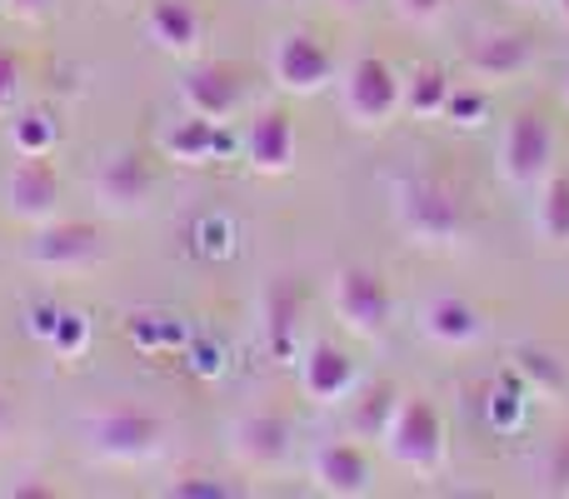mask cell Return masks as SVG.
Here are the masks:
<instances>
[{
	"instance_id": "9",
	"label": "cell",
	"mask_w": 569,
	"mask_h": 499,
	"mask_svg": "<svg viewBox=\"0 0 569 499\" xmlns=\"http://www.w3.org/2000/svg\"><path fill=\"white\" fill-rule=\"evenodd\" d=\"M100 250H106V240L90 220H50V226H36L26 255L40 270H86L100 260Z\"/></svg>"
},
{
	"instance_id": "18",
	"label": "cell",
	"mask_w": 569,
	"mask_h": 499,
	"mask_svg": "<svg viewBox=\"0 0 569 499\" xmlns=\"http://www.w3.org/2000/svg\"><path fill=\"white\" fill-rule=\"evenodd\" d=\"M236 450L246 455L250 465H276L290 455V425L280 420V415H246V420L236 425Z\"/></svg>"
},
{
	"instance_id": "3",
	"label": "cell",
	"mask_w": 569,
	"mask_h": 499,
	"mask_svg": "<svg viewBox=\"0 0 569 499\" xmlns=\"http://www.w3.org/2000/svg\"><path fill=\"white\" fill-rule=\"evenodd\" d=\"M385 445L390 460L410 475H435L445 460V425L430 400H400L385 425Z\"/></svg>"
},
{
	"instance_id": "10",
	"label": "cell",
	"mask_w": 569,
	"mask_h": 499,
	"mask_svg": "<svg viewBox=\"0 0 569 499\" xmlns=\"http://www.w3.org/2000/svg\"><path fill=\"white\" fill-rule=\"evenodd\" d=\"M310 480L320 495H365L370 490V460L355 440H325L310 455Z\"/></svg>"
},
{
	"instance_id": "22",
	"label": "cell",
	"mask_w": 569,
	"mask_h": 499,
	"mask_svg": "<svg viewBox=\"0 0 569 499\" xmlns=\"http://www.w3.org/2000/svg\"><path fill=\"white\" fill-rule=\"evenodd\" d=\"M56 140H60V130L46 110H20V116L10 120V146H16V156H50Z\"/></svg>"
},
{
	"instance_id": "12",
	"label": "cell",
	"mask_w": 569,
	"mask_h": 499,
	"mask_svg": "<svg viewBox=\"0 0 569 499\" xmlns=\"http://www.w3.org/2000/svg\"><path fill=\"white\" fill-rule=\"evenodd\" d=\"M180 100H186L190 116H206L220 126L240 110V80L230 66H190L180 76Z\"/></svg>"
},
{
	"instance_id": "11",
	"label": "cell",
	"mask_w": 569,
	"mask_h": 499,
	"mask_svg": "<svg viewBox=\"0 0 569 499\" xmlns=\"http://www.w3.org/2000/svg\"><path fill=\"white\" fill-rule=\"evenodd\" d=\"M300 390L315 405H345L355 390V360L330 340H315L300 355Z\"/></svg>"
},
{
	"instance_id": "24",
	"label": "cell",
	"mask_w": 569,
	"mask_h": 499,
	"mask_svg": "<svg viewBox=\"0 0 569 499\" xmlns=\"http://www.w3.org/2000/svg\"><path fill=\"white\" fill-rule=\"evenodd\" d=\"M520 375H530L535 385H545L550 395H565V365L555 355H540V350H520Z\"/></svg>"
},
{
	"instance_id": "33",
	"label": "cell",
	"mask_w": 569,
	"mask_h": 499,
	"mask_svg": "<svg viewBox=\"0 0 569 499\" xmlns=\"http://www.w3.org/2000/svg\"><path fill=\"white\" fill-rule=\"evenodd\" d=\"M330 6H340V10H360V6H370V0H330Z\"/></svg>"
},
{
	"instance_id": "5",
	"label": "cell",
	"mask_w": 569,
	"mask_h": 499,
	"mask_svg": "<svg viewBox=\"0 0 569 499\" xmlns=\"http://www.w3.org/2000/svg\"><path fill=\"white\" fill-rule=\"evenodd\" d=\"M270 76H276V86L290 90V96H315V90L330 86L335 56L310 30H284L276 46H270Z\"/></svg>"
},
{
	"instance_id": "21",
	"label": "cell",
	"mask_w": 569,
	"mask_h": 499,
	"mask_svg": "<svg viewBox=\"0 0 569 499\" xmlns=\"http://www.w3.org/2000/svg\"><path fill=\"white\" fill-rule=\"evenodd\" d=\"M535 220H540L545 240L569 246V176H550L540 186V210H535Z\"/></svg>"
},
{
	"instance_id": "30",
	"label": "cell",
	"mask_w": 569,
	"mask_h": 499,
	"mask_svg": "<svg viewBox=\"0 0 569 499\" xmlns=\"http://www.w3.org/2000/svg\"><path fill=\"white\" fill-rule=\"evenodd\" d=\"M50 6H56V0H6V10L20 16V20H46Z\"/></svg>"
},
{
	"instance_id": "7",
	"label": "cell",
	"mask_w": 569,
	"mask_h": 499,
	"mask_svg": "<svg viewBox=\"0 0 569 499\" xmlns=\"http://www.w3.org/2000/svg\"><path fill=\"white\" fill-rule=\"evenodd\" d=\"M6 210L20 226H50L60 210V176L46 156H20L6 176Z\"/></svg>"
},
{
	"instance_id": "20",
	"label": "cell",
	"mask_w": 569,
	"mask_h": 499,
	"mask_svg": "<svg viewBox=\"0 0 569 499\" xmlns=\"http://www.w3.org/2000/svg\"><path fill=\"white\" fill-rule=\"evenodd\" d=\"M450 80H445V70L435 66H420L410 80H405V110H410L415 120H435L445 116V106H450Z\"/></svg>"
},
{
	"instance_id": "17",
	"label": "cell",
	"mask_w": 569,
	"mask_h": 499,
	"mask_svg": "<svg viewBox=\"0 0 569 499\" xmlns=\"http://www.w3.org/2000/svg\"><path fill=\"white\" fill-rule=\"evenodd\" d=\"M530 60H535V40L525 36V30H490V36H480L470 50V70L485 80H510V76H520Z\"/></svg>"
},
{
	"instance_id": "31",
	"label": "cell",
	"mask_w": 569,
	"mask_h": 499,
	"mask_svg": "<svg viewBox=\"0 0 569 499\" xmlns=\"http://www.w3.org/2000/svg\"><path fill=\"white\" fill-rule=\"evenodd\" d=\"M176 495H230L226 485H176Z\"/></svg>"
},
{
	"instance_id": "15",
	"label": "cell",
	"mask_w": 569,
	"mask_h": 499,
	"mask_svg": "<svg viewBox=\"0 0 569 499\" xmlns=\"http://www.w3.org/2000/svg\"><path fill=\"white\" fill-rule=\"evenodd\" d=\"M420 330L430 335L435 345H445V350H465V345H475L485 335V320L470 300H460V295H440V300H430L420 310Z\"/></svg>"
},
{
	"instance_id": "35",
	"label": "cell",
	"mask_w": 569,
	"mask_h": 499,
	"mask_svg": "<svg viewBox=\"0 0 569 499\" xmlns=\"http://www.w3.org/2000/svg\"><path fill=\"white\" fill-rule=\"evenodd\" d=\"M555 6H560V16H565V20H569V0H555Z\"/></svg>"
},
{
	"instance_id": "25",
	"label": "cell",
	"mask_w": 569,
	"mask_h": 499,
	"mask_svg": "<svg viewBox=\"0 0 569 499\" xmlns=\"http://www.w3.org/2000/svg\"><path fill=\"white\" fill-rule=\"evenodd\" d=\"M20 96H26V66H20L16 50H0V116H10Z\"/></svg>"
},
{
	"instance_id": "16",
	"label": "cell",
	"mask_w": 569,
	"mask_h": 499,
	"mask_svg": "<svg viewBox=\"0 0 569 499\" xmlns=\"http://www.w3.org/2000/svg\"><path fill=\"white\" fill-rule=\"evenodd\" d=\"M200 30L206 26H200V10L190 0H156L146 10V36L166 56H190L200 46Z\"/></svg>"
},
{
	"instance_id": "28",
	"label": "cell",
	"mask_w": 569,
	"mask_h": 499,
	"mask_svg": "<svg viewBox=\"0 0 569 499\" xmlns=\"http://www.w3.org/2000/svg\"><path fill=\"white\" fill-rule=\"evenodd\" d=\"M490 420L495 425H515V420H520V385H495Z\"/></svg>"
},
{
	"instance_id": "8",
	"label": "cell",
	"mask_w": 569,
	"mask_h": 499,
	"mask_svg": "<svg viewBox=\"0 0 569 499\" xmlns=\"http://www.w3.org/2000/svg\"><path fill=\"white\" fill-rule=\"evenodd\" d=\"M335 310H340V320L350 325L355 335L375 340V335L390 325L395 300H390V290H385L380 275L365 270V265H350V270L335 275Z\"/></svg>"
},
{
	"instance_id": "26",
	"label": "cell",
	"mask_w": 569,
	"mask_h": 499,
	"mask_svg": "<svg viewBox=\"0 0 569 499\" xmlns=\"http://www.w3.org/2000/svg\"><path fill=\"white\" fill-rule=\"evenodd\" d=\"M86 320H80V315L76 310H60L56 315V325H50V335H46V340L50 345H56V350L60 355H80V350H86Z\"/></svg>"
},
{
	"instance_id": "19",
	"label": "cell",
	"mask_w": 569,
	"mask_h": 499,
	"mask_svg": "<svg viewBox=\"0 0 569 499\" xmlns=\"http://www.w3.org/2000/svg\"><path fill=\"white\" fill-rule=\"evenodd\" d=\"M160 150L180 166H206L210 156L220 150V126L206 116H186V120H170L166 136H160Z\"/></svg>"
},
{
	"instance_id": "6",
	"label": "cell",
	"mask_w": 569,
	"mask_h": 499,
	"mask_svg": "<svg viewBox=\"0 0 569 499\" xmlns=\"http://www.w3.org/2000/svg\"><path fill=\"white\" fill-rule=\"evenodd\" d=\"M90 445H96V455H106L116 465H140L166 445V425L146 410H110L90 425Z\"/></svg>"
},
{
	"instance_id": "37",
	"label": "cell",
	"mask_w": 569,
	"mask_h": 499,
	"mask_svg": "<svg viewBox=\"0 0 569 499\" xmlns=\"http://www.w3.org/2000/svg\"><path fill=\"white\" fill-rule=\"evenodd\" d=\"M280 6H290V0H280Z\"/></svg>"
},
{
	"instance_id": "29",
	"label": "cell",
	"mask_w": 569,
	"mask_h": 499,
	"mask_svg": "<svg viewBox=\"0 0 569 499\" xmlns=\"http://www.w3.org/2000/svg\"><path fill=\"white\" fill-rule=\"evenodd\" d=\"M480 110H485L480 90H470V96H465V90H450V106H445V116H460V126H475V116H480Z\"/></svg>"
},
{
	"instance_id": "34",
	"label": "cell",
	"mask_w": 569,
	"mask_h": 499,
	"mask_svg": "<svg viewBox=\"0 0 569 499\" xmlns=\"http://www.w3.org/2000/svg\"><path fill=\"white\" fill-rule=\"evenodd\" d=\"M515 6H555V0H515Z\"/></svg>"
},
{
	"instance_id": "32",
	"label": "cell",
	"mask_w": 569,
	"mask_h": 499,
	"mask_svg": "<svg viewBox=\"0 0 569 499\" xmlns=\"http://www.w3.org/2000/svg\"><path fill=\"white\" fill-rule=\"evenodd\" d=\"M0 435H10V405L0 400Z\"/></svg>"
},
{
	"instance_id": "13",
	"label": "cell",
	"mask_w": 569,
	"mask_h": 499,
	"mask_svg": "<svg viewBox=\"0 0 569 499\" xmlns=\"http://www.w3.org/2000/svg\"><path fill=\"white\" fill-rule=\"evenodd\" d=\"M246 160L260 176H284L295 166V120L284 110H260L246 126Z\"/></svg>"
},
{
	"instance_id": "4",
	"label": "cell",
	"mask_w": 569,
	"mask_h": 499,
	"mask_svg": "<svg viewBox=\"0 0 569 499\" xmlns=\"http://www.w3.org/2000/svg\"><path fill=\"white\" fill-rule=\"evenodd\" d=\"M555 166V130L540 110H520L510 116L500 136V180H510L515 190H540L550 180Z\"/></svg>"
},
{
	"instance_id": "14",
	"label": "cell",
	"mask_w": 569,
	"mask_h": 499,
	"mask_svg": "<svg viewBox=\"0 0 569 499\" xmlns=\"http://www.w3.org/2000/svg\"><path fill=\"white\" fill-rule=\"evenodd\" d=\"M150 186H156L150 166L136 150H116V156H106L96 170V196H100V206H110V210H136L140 200L150 196Z\"/></svg>"
},
{
	"instance_id": "2",
	"label": "cell",
	"mask_w": 569,
	"mask_h": 499,
	"mask_svg": "<svg viewBox=\"0 0 569 499\" xmlns=\"http://www.w3.org/2000/svg\"><path fill=\"white\" fill-rule=\"evenodd\" d=\"M340 106L360 130L390 126L395 110H405V80L390 70V60L360 56L340 80Z\"/></svg>"
},
{
	"instance_id": "23",
	"label": "cell",
	"mask_w": 569,
	"mask_h": 499,
	"mask_svg": "<svg viewBox=\"0 0 569 499\" xmlns=\"http://www.w3.org/2000/svg\"><path fill=\"white\" fill-rule=\"evenodd\" d=\"M395 405H400V400H395V390H385V385H380V390H370V395H365V405L355 410V420H350L355 435H360V440H385V425H390Z\"/></svg>"
},
{
	"instance_id": "27",
	"label": "cell",
	"mask_w": 569,
	"mask_h": 499,
	"mask_svg": "<svg viewBox=\"0 0 569 499\" xmlns=\"http://www.w3.org/2000/svg\"><path fill=\"white\" fill-rule=\"evenodd\" d=\"M395 10H400L410 26H435V20L450 10V0H395Z\"/></svg>"
},
{
	"instance_id": "36",
	"label": "cell",
	"mask_w": 569,
	"mask_h": 499,
	"mask_svg": "<svg viewBox=\"0 0 569 499\" xmlns=\"http://www.w3.org/2000/svg\"><path fill=\"white\" fill-rule=\"evenodd\" d=\"M565 100H569V86H565Z\"/></svg>"
},
{
	"instance_id": "1",
	"label": "cell",
	"mask_w": 569,
	"mask_h": 499,
	"mask_svg": "<svg viewBox=\"0 0 569 499\" xmlns=\"http://www.w3.org/2000/svg\"><path fill=\"white\" fill-rule=\"evenodd\" d=\"M395 220L415 246H450L465 236V206L435 180H395Z\"/></svg>"
}]
</instances>
